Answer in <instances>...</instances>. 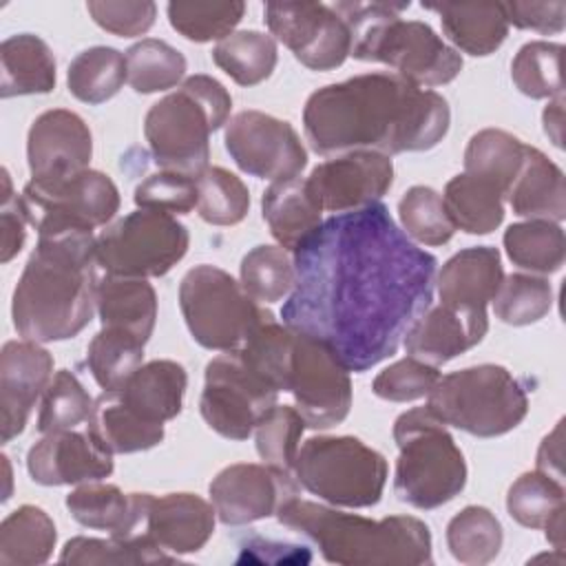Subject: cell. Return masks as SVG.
Instances as JSON below:
<instances>
[{"instance_id":"14","label":"cell","mask_w":566,"mask_h":566,"mask_svg":"<svg viewBox=\"0 0 566 566\" xmlns=\"http://www.w3.org/2000/svg\"><path fill=\"white\" fill-rule=\"evenodd\" d=\"M287 391L310 429L340 424L352 407L349 369L318 338L296 332L290 356Z\"/></svg>"},{"instance_id":"49","label":"cell","mask_w":566,"mask_h":566,"mask_svg":"<svg viewBox=\"0 0 566 566\" xmlns=\"http://www.w3.org/2000/svg\"><path fill=\"white\" fill-rule=\"evenodd\" d=\"M398 219L402 232L422 245H444L455 232L442 195L429 186H411L400 197Z\"/></svg>"},{"instance_id":"31","label":"cell","mask_w":566,"mask_h":566,"mask_svg":"<svg viewBox=\"0 0 566 566\" xmlns=\"http://www.w3.org/2000/svg\"><path fill=\"white\" fill-rule=\"evenodd\" d=\"M0 95H42L55 88L57 66L49 44L33 33H15L0 44Z\"/></svg>"},{"instance_id":"6","label":"cell","mask_w":566,"mask_h":566,"mask_svg":"<svg viewBox=\"0 0 566 566\" xmlns=\"http://www.w3.org/2000/svg\"><path fill=\"white\" fill-rule=\"evenodd\" d=\"M232 97L228 88L203 73L155 102L144 119V137L161 170L199 177L208 168L210 135L228 124Z\"/></svg>"},{"instance_id":"58","label":"cell","mask_w":566,"mask_h":566,"mask_svg":"<svg viewBox=\"0 0 566 566\" xmlns=\"http://www.w3.org/2000/svg\"><path fill=\"white\" fill-rule=\"evenodd\" d=\"M544 122V133L553 142V146L562 148L564 146V97H555L553 102L546 104L542 113Z\"/></svg>"},{"instance_id":"29","label":"cell","mask_w":566,"mask_h":566,"mask_svg":"<svg viewBox=\"0 0 566 566\" xmlns=\"http://www.w3.org/2000/svg\"><path fill=\"white\" fill-rule=\"evenodd\" d=\"M504 199L517 217L559 223L566 217L564 172L539 148L528 146L524 164Z\"/></svg>"},{"instance_id":"16","label":"cell","mask_w":566,"mask_h":566,"mask_svg":"<svg viewBox=\"0 0 566 566\" xmlns=\"http://www.w3.org/2000/svg\"><path fill=\"white\" fill-rule=\"evenodd\" d=\"M263 20L274 40L312 71L340 66L352 51L345 20L323 2H268Z\"/></svg>"},{"instance_id":"41","label":"cell","mask_w":566,"mask_h":566,"mask_svg":"<svg viewBox=\"0 0 566 566\" xmlns=\"http://www.w3.org/2000/svg\"><path fill=\"white\" fill-rule=\"evenodd\" d=\"M124 55L128 84L142 95L168 91L186 75L184 53L157 38H142Z\"/></svg>"},{"instance_id":"24","label":"cell","mask_w":566,"mask_h":566,"mask_svg":"<svg viewBox=\"0 0 566 566\" xmlns=\"http://www.w3.org/2000/svg\"><path fill=\"white\" fill-rule=\"evenodd\" d=\"M150 502L153 493H124L99 480L77 484L66 495V509L77 524L108 531L115 537L146 535Z\"/></svg>"},{"instance_id":"4","label":"cell","mask_w":566,"mask_h":566,"mask_svg":"<svg viewBox=\"0 0 566 566\" xmlns=\"http://www.w3.org/2000/svg\"><path fill=\"white\" fill-rule=\"evenodd\" d=\"M276 520L310 537L329 564L418 566L433 562L431 531L413 515L369 520L296 495L279 509Z\"/></svg>"},{"instance_id":"52","label":"cell","mask_w":566,"mask_h":566,"mask_svg":"<svg viewBox=\"0 0 566 566\" xmlns=\"http://www.w3.org/2000/svg\"><path fill=\"white\" fill-rule=\"evenodd\" d=\"M135 206L164 214H188L197 208V179L170 170H159L146 177L135 188Z\"/></svg>"},{"instance_id":"42","label":"cell","mask_w":566,"mask_h":566,"mask_svg":"<svg viewBox=\"0 0 566 566\" xmlns=\"http://www.w3.org/2000/svg\"><path fill=\"white\" fill-rule=\"evenodd\" d=\"M177 555H168L148 535L137 537H73L60 553L62 564H170Z\"/></svg>"},{"instance_id":"40","label":"cell","mask_w":566,"mask_h":566,"mask_svg":"<svg viewBox=\"0 0 566 566\" xmlns=\"http://www.w3.org/2000/svg\"><path fill=\"white\" fill-rule=\"evenodd\" d=\"M502 524L486 506L469 504L447 524V546L467 566H484L500 555Z\"/></svg>"},{"instance_id":"55","label":"cell","mask_w":566,"mask_h":566,"mask_svg":"<svg viewBox=\"0 0 566 566\" xmlns=\"http://www.w3.org/2000/svg\"><path fill=\"white\" fill-rule=\"evenodd\" d=\"M506 22L526 29L537 31L544 35L562 33L566 27V2L553 0V2H502Z\"/></svg>"},{"instance_id":"2","label":"cell","mask_w":566,"mask_h":566,"mask_svg":"<svg viewBox=\"0 0 566 566\" xmlns=\"http://www.w3.org/2000/svg\"><path fill=\"white\" fill-rule=\"evenodd\" d=\"M451 124L447 99L396 73H363L314 91L303 128L318 155L378 150L420 153L438 146Z\"/></svg>"},{"instance_id":"28","label":"cell","mask_w":566,"mask_h":566,"mask_svg":"<svg viewBox=\"0 0 566 566\" xmlns=\"http://www.w3.org/2000/svg\"><path fill=\"white\" fill-rule=\"evenodd\" d=\"M422 9L440 15L442 31L455 51L475 57L495 53L509 35L502 2H422Z\"/></svg>"},{"instance_id":"19","label":"cell","mask_w":566,"mask_h":566,"mask_svg":"<svg viewBox=\"0 0 566 566\" xmlns=\"http://www.w3.org/2000/svg\"><path fill=\"white\" fill-rule=\"evenodd\" d=\"M93 135L73 111L53 108L38 115L27 135V161L33 181H57L88 168Z\"/></svg>"},{"instance_id":"54","label":"cell","mask_w":566,"mask_h":566,"mask_svg":"<svg viewBox=\"0 0 566 566\" xmlns=\"http://www.w3.org/2000/svg\"><path fill=\"white\" fill-rule=\"evenodd\" d=\"M86 11L104 31L119 38L144 35L157 18V4L150 0L139 2H115V0H93Z\"/></svg>"},{"instance_id":"46","label":"cell","mask_w":566,"mask_h":566,"mask_svg":"<svg viewBox=\"0 0 566 566\" xmlns=\"http://www.w3.org/2000/svg\"><path fill=\"white\" fill-rule=\"evenodd\" d=\"M239 276L256 303H276L294 290V259L281 245H256L243 256Z\"/></svg>"},{"instance_id":"13","label":"cell","mask_w":566,"mask_h":566,"mask_svg":"<svg viewBox=\"0 0 566 566\" xmlns=\"http://www.w3.org/2000/svg\"><path fill=\"white\" fill-rule=\"evenodd\" d=\"M279 391L261 378L237 352H223L206 365L199 411L206 424L228 440H245Z\"/></svg>"},{"instance_id":"32","label":"cell","mask_w":566,"mask_h":566,"mask_svg":"<svg viewBox=\"0 0 566 566\" xmlns=\"http://www.w3.org/2000/svg\"><path fill=\"white\" fill-rule=\"evenodd\" d=\"M86 429L111 453H137L164 440V424H150L135 416L115 391H102L95 398Z\"/></svg>"},{"instance_id":"50","label":"cell","mask_w":566,"mask_h":566,"mask_svg":"<svg viewBox=\"0 0 566 566\" xmlns=\"http://www.w3.org/2000/svg\"><path fill=\"white\" fill-rule=\"evenodd\" d=\"M95 400L88 396L77 376L69 369L55 371L49 387L42 394L38 413V431L55 433L69 431L88 422Z\"/></svg>"},{"instance_id":"23","label":"cell","mask_w":566,"mask_h":566,"mask_svg":"<svg viewBox=\"0 0 566 566\" xmlns=\"http://www.w3.org/2000/svg\"><path fill=\"white\" fill-rule=\"evenodd\" d=\"M486 316L436 305L416 318V323L407 329L402 345L409 356L440 367L475 347L486 336Z\"/></svg>"},{"instance_id":"3","label":"cell","mask_w":566,"mask_h":566,"mask_svg":"<svg viewBox=\"0 0 566 566\" xmlns=\"http://www.w3.org/2000/svg\"><path fill=\"white\" fill-rule=\"evenodd\" d=\"M95 243L91 230L40 234L13 290V327L27 340L77 336L95 314Z\"/></svg>"},{"instance_id":"10","label":"cell","mask_w":566,"mask_h":566,"mask_svg":"<svg viewBox=\"0 0 566 566\" xmlns=\"http://www.w3.org/2000/svg\"><path fill=\"white\" fill-rule=\"evenodd\" d=\"M179 307L192 338L214 352H237L272 314L226 270L195 265L179 283Z\"/></svg>"},{"instance_id":"5","label":"cell","mask_w":566,"mask_h":566,"mask_svg":"<svg viewBox=\"0 0 566 566\" xmlns=\"http://www.w3.org/2000/svg\"><path fill=\"white\" fill-rule=\"evenodd\" d=\"M407 7L409 2H336L334 11L349 29V55L387 64L420 88L453 82L462 71V55L427 22L402 20Z\"/></svg>"},{"instance_id":"30","label":"cell","mask_w":566,"mask_h":566,"mask_svg":"<svg viewBox=\"0 0 566 566\" xmlns=\"http://www.w3.org/2000/svg\"><path fill=\"white\" fill-rule=\"evenodd\" d=\"M102 327H119L148 343L157 321V294L146 279L104 274L95 285Z\"/></svg>"},{"instance_id":"9","label":"cell","mask_w":566,"mask_h":566,"mask_svg":"<svg viewBox=\"0 0 566 566\" xmlns=\"http://www.w3.org/2000/svg\"><path fill=\"white\" fill-rule=\"evenodd\" d=\"M298 486L332 506L367 509L380 502L387 460L354 436H314L296 453Z\"/></svg>"},{"instance_id":"36","label":"cell","mask_w":566,"mask_h":566,"mask_svg":"<svg viewBox=\"0 0 566 566\" xmlns=\"http://www.w3.org/2000/svg\"><path fill=\"white\" fill-rule=\"evenodd\" d=\"M526 148L520 137L502 128L478 130L464 150V172L491 181L504 197L524 164Z\"/></svg>"},{"instance_id":"35","label":"cell","mask_w":566,"mask_h":566,"mask_svg":"<svg viewBox=\"0 0 566 566\" xmlns=\"http://www.w3.org/2000/svg\"><path fill=\"white\" fill-rule=\"evenodd\" d=\"M506 256L531 274H553L564 265L566 237L559 223L526 219L511 223L502 237Z\"/></svg>"},{"instance_id":"25","label":"cell","mask_w":566,"mask_h":566,"mask_svg":"<svg viewBox=\"0 0 566 566\" xmlns=\"http://www.w3.org/2000/svg\"><path fill=\"white\" fill-rule=\"evenodd\" d=\"M214 506L195 493L153 495L146 535L172 555L201 551L214 533Z\"/></svg>"},{"instance_id":"45","label":"cell","mask_w":566,"mask_h":566,"mask_svg":"<svg viewBox=\"0 0 566 566\" xmlns=\"http://www.w3.org/2000/svg\"><path fill=\"white\" fill-rule=\"evenodd\" d=\"M562 55L564 46L559 42H526L511 62V80L515 88L531 99L564 97Z\"/></svg>"},{"instance_id":"37","label":"cell","mask_w":566,"mask_h":566,"mask_svg":"<svg viewBox=\"0 0 566 566\" xmlns=\"http://www.w3.org/2000/svg\"><path fill=\"white\" fill-rule=\"evenodd\" d=\"M128 82L126 55L113 46H91L77 53L66 71L69 93L84 104H104Z\"/></svg>"},{"instance_id":"11","label":"cell","mask_w":566,"mask_h":566,"mask_svg":"<svg viewBox=\"0 0 566 566\" xmlns=\"http://www.w3.org/2000/svg\"><path fill=\"white\" fill-rule=\"evenodd\" d=\"M188 243L186 226L172 214L137 208L97 237L95 261L115 276H164L186 256Z\"/></svg>"},{"instance_id":"8","label":"cell","mask_w":566,"mask_h":566,"mask_svg":"<svg viewBox=\"0 0 566 566\" xmlns=\"http://www.w3.org/2000/svg\"><path fill=\"white\" fill-rule=\"evenodd\" d=\"M427 407L449 427L495 438L526 418L528 396L506 367L482 363L440 376L427 394Z\"/></svg>"},{"instance_id":"56","label":"cell","mask_w":566,"mask_h":566,"mask_svg":"<svg viewBox=\"0 0 566 566\" xmlns=\"http://www.w3.org/2000/svg\"><path fill=\"white\" fill-rule=\"evenodd\" d=\"M2 203H0V230H2V248H0V261L9 263L24 245L27 241V214L22 210L20 197L11 188L9 170L2 168Z\"/></svg>"},{"instance_id":"22","label":"cell","mask_w":566,"mask_h":566,"mask_svg":"<svg viewBox=\"0 0 566 566\" xmlns=\"http://www.w3.org/2000/svg\"><path fill=\"white\" fill-rule=\"evenodd\" d=\"M502 279L504 270L497 248H464L455 252L436 276L440 305L486 316V305L497 294Z\"/></svg>"},{"instance_id":"20","label":"cell","mask_w":566,"mask_h":566,"mask_svg":"<svg viewBox=\"0 0 566 566\" xmlns=\"http://www.w3.org/2000/svg\"><path fill=\"white\" fill-rule=\"evenodd\" d=\"M53 378V356L35 340H7L0 352V438L11 442Z\"/></svg>"},{"instance_id":"47","label":"cell","mask_w":566,"mask_h":566,"mask_svg":"<svg viewBox=\"0 0 566 566\" xmlns=\"http://www.w3.org/2000/svg\"><path fill=\"white\" fill-rule=\"evenodd\" d=\"M250 210L248 186L221 166H208L197 177V212L206 223L234 226Z\"/></svg>"},{"instance_id":"21","label":"cell","mask_w":566,"mask_h":566,"mask_svg":"<svg viewBox=\"0 0 566 566\" xmlns=\"http://www.w3.org/2000/svg\"><path fill=\"white\" fill-rule=\"evenodd\" d=\"M27 471L42 486L95 482L113 473V453L88 429L44 433L27 453Z\"/></svg>"},{"instance_id":"57","label":"cell","mask_w":566,"mask_h":566,"mask_svg":"<svg viewBox=\"0 0 566 566\" xmlns=\"http://www.w3.org/2000/svg\"><path fill=\"white\" fill-rule=\"evenodd\" d=\"M564 422L559 420L555 424V429L542 440L539 449H537V462H535V469L546 473V475H553L555 480L564 482V436H562V427Z\"/></svg>"},{"instance_id":"59","label":"cell","mask_w":566,"mask_h":566,"mask_svg":"<svg viewBox=\"0 0 566 566\" xmlns=\"http://www.w3.org/2000/svg\"><path fill=\"white\" fill-rule=\"evenodd\" d=\"M2 464H4V478H7V491L2 495V502L11 497V464H9V458L2 455Z\"/></svg>"},{"instance_id":"48","label":"cell","mask_w":566,"mask_h":566,"mask_svg":"<svg viewBox=\"0 0 566 566\" xmlns=\"http://www.w3.org/2000/svg\"><path fill=\"white\" fill-rule=\"evenodd\" d=\"M553 307V287L544 276L513 272L502 279L493 296L495 316L513 327H524L542 321Z\"/></svg>"},{"instance_id":"51","label":"cell","mask_w":566,"mask_h":566,"mask_svg":"<svg viewBox=\"0 0 566 566\" xmlns=\"http://www.w3.org/2000/svg\"><path fill=\"white\" fill-rule=\"evenodd\" d=\"M305 427L307 424L296 407H270L254 427V444L259 458L274 469L292 473Z\"/></svg>"},{"instance_id":"34","label":"cell","mask_w":566,"mask_h":566,"mask_svg":"<svg viewBox=\"0 0 566 566\" xmlns=\"http://www.w3.org/2000/svg\"><path fill=\"white\" fill-rule=\"evenodd\" d=\"M57 531L49 513L35 504H22L0 524V564H44L55 548Z\"/></svg>"},{"instance_id":"7","label":"cell","mask_w":566,"mask_h":566,"mask_svg":"<svg viewBox=\"0 0 566 566\" xmlns=\"http://www.w3.org/2000/svg\"><path fill=\"white\" fill-rule=\"evenodd\" d=\"M398 447L394 491L400 502L431 511L462 493L467 462L447 424L429 407H413L394 422Z\"/></svg>"},{"instance_id":"26","label":"cell","mask_w":566,"mask_h":566,"mask_svg":"<svg viewBox=\"0 0 566 566\" xmlns=\"http://www.w3.org/2000/svg\"><path fill=\"white\" fill-rule=\"evenodd\" d=\"M188 387L186 369L175 360L144 363L119 389V400L142 420L164 424L179 416Z\"/></svg>"},{"instance_id":"17","label":"cell","mask_w":566,"mask_h":566,"mask_svg":"<svg viewBox=\"0 0 566 566\" xmlns=\"http://www.w3.org/2000/svg\"><path fill=\"white\" fill-rule=\"evenodd\" d=\"M208 491L219 522L245 526L276 515L287 500L298 495V482L290 471L265 462H239L221 469Z\"/></svg>"},{"instance_id":"44","label":"cell","mask_w":566,"mask_h":566,"mask_svg":"<svg viewBox=\"0 0 566 566\" xmlns=\"http://www.w3.org/2000/svg\"><path fill=\"white\" fill-rule=\"evenodd\" d=\"M170 27L190 42L223 40L234 33V27L245 13V4L239 0H179L166 7Z\"/></svg>"},{"instance_id":"18","label":"cell","mask_w":566,"mask_h":566,"mask_svg":"<svg viewBox=\"0 0 566 566\" xmlns=\"http://www.w3.org/2000/svg\"><path fill=\"white\" fill-rule=\"evenodd\" d=\"M307 184L323 210L340 214L380 201L394 184V164L378 150H349L318 164Z\"/></svg>"},{"instance_id":"43","label":"cell","mask_w":566,"mask_h":566,"mask_svg":"<svg viewBox=\"0 0 566 566\" xmlns=\"http://www.w3.org/2000/svg\"><path fill=\"white\" fill-rule=\"evenodd\" d=\"M509 515L526 528H546L557 515L566 513L564 482L542 471L522 473L506 493Z\"/></svg>"},{"instance_id":"1","label":"cell","mask_w":566,"mask_h":566,"mask_svg":"<svg viewBox=\"0 0 566 566\" xmlns=\"http://www.w3.org/2000/svg\"><path fill=\"white\" fill-rule=\"evenodd\" d=\"M436 268L380 201L332 214L294 252L296 283L281 318L360 374L394 356L431 307Z\"/></svg>"},{"instance_id":"12","label":"cell","mask_w":566,"mask_h":566,"mask_svg":"<svg viewBox=\"0 0 566 566\" xmlns=\"http://www.w3.org/2000/svg\"><path fill=\"white\" fill-rule=\"evenodd\" d=\"M29 226L40 234L95 230L119 210V190L99 170H82L57 181H29L20 195Z\"/></svg>"},{"instance_id":"39","label":"cell","mask_w":566,"mask_h":566,"mask_svg":"<svg viewBox=\"0 0 566 566\" xmlns=\"http://www.w3.org/2000/svg\"><path fill=\"white\" fill-rule=\"evenodd\" d=\"M144 340L119 327H102L86 349V365L104 391L119 389L144 365Z\"/></svg>"},{"instance_id":"53","label":"cell","mask_w":566,"mask_h":566,"mask_svg":"<svg viewBox=\"0 0 566 566\" xmlns=\"http://www.w3.org/2000/svg\"><path fill=\"white\" fill-rule=\"evenodd\" d=\"M440 371L413 356L400 358L385 367L371 382V391L389 402H411L424 398L440 380Z\"/></svg>"},{"instance_id":"15","label":"cell","mask_w":566,"mask_h":566,"mask_svg":"<svg viewBox=\"0 0 566 566\" xmlns=\"http://www.w3.org/2000/svg\"><path fill=\"white\" fill-rule=\"evenodd\" d=\"M223 144L230 159L259 179H292L307 166V150L292 124L261 111H241L230 117Z\"/></svg>"},{"instance_id":"38","label":"cell","mask_w":566,"mask_h":566,"mask_svg":"<svg viewBox=\"0 0 566 566\" xmlns=\"http://www.w3.org/2000/svg\"><path fill=\"white\" fill-rule=\"evenodd\" d=\"M212 60L239 86H256L272 75L279 49L272 35L245 29L219 40L212 49Z\"/></svg>"},{"instance_id":"27","label":"cell","mask_w":566,"mask_h":566,"mask_svg":"<svg viewBox=\"0 0 566 566\" xmlns=\"http://www.w3.org/2000/svg\"><path fill=\"white\" fill-rule=\"evenodd\" d=\"M261 210L272 237L287 252H296L323 223V208L307 179L301 177L272 181L261 197Z\"/></svg>"},{"instance_id":"33","label":"cell","mask_w":566,"mask_h":566,"mask_svg":"<svg viewBox=\"0 0 566 566\" xmlns=\"http://www.w3.org/2000/svg\"><path fill=\"white\" fill-rule=\"evenodd\" d=\"M442 201L455 230L467 234H489L504 219V197L486 179L462 172L447 181Z\"/></svg>"}]
</instances>
